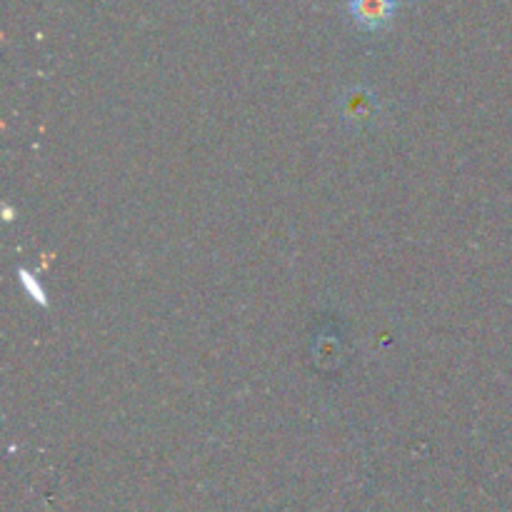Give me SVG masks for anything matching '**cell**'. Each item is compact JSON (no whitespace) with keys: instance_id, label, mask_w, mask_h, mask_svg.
<instances>
[{"instance_id":"3957f363","label":"cell","mask_w":512,"mask_h":512,"mask_svg":"<svg viewBox=\"0 0 512 512\" xmlns=\"http://www.w3.org/2000/svg\"><path fill=\"white\" fill-rule=\"evenodd\" d=\"M18 280H20V285H23V288L28 290V295L35 300V303L43 305V308H45V305H48V295H45L43 285H40L38 280H35L33 275L28 273V270L20 268V270H18Z\"/></svg>"},{"instance_id":"6da1fadb","label":"cell","mask_w":512,"mask_h":512,"mask_svg":"<svg viewBox=\"0 0 512 512\" xmlns=\"http://www.w3.org/2000/svg\"><path fill=\"white\" fill-rule=\"evenodd\" d=\"M400 0H348V15L360 30L380 33L395 20Z\"/></svg>"},{"instance_id":"7a4b0ae2","label":"cell","mask_w":512,"mask_h":512,"mask_svg":"<svg viewBox=\"0 0 512 512\" xmlns=\"http://www.w3.org/2000/svg\"><path fill=\"white\" fill-rule=\"evenodd\" d=\"M370 108H375V100L365 90H353L350 95H345V115H348V120H360L358 115L368 118Z\"/></svg>"}]
</instances>
